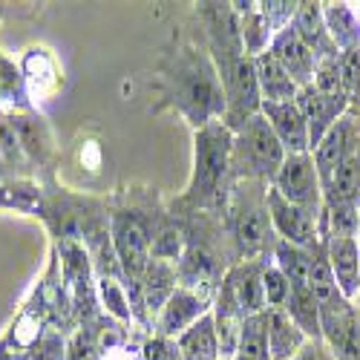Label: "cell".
<instances>
[{
    "label": "cell",
    "instance_id": "cell-1",
    "mask_svg": "<svg viewBox=\"0 0 360 360\" xmlns=\"http://www.w3.org/2000/svg\"><path fill=\"white\" fill-rule=\"evenodd\" d=\"M167 84L176 107L196 124V130L225 122V89L217 64L207 55L193 49L179 52L167 72Z\"/></svg>",
    "mask_w": 360,
    "mask_h": 360
},
{
    "label": "cell",
    "instance_id": "cell-2",
    "mask_svg": "<svg viewBox=\"0 0 360 360\" xmlns=\"http://www.w3.org/2000/svg\"><path fill=\"white\" fill-rule=\"evenodd\" d=\"M228 222L245 259H265L268 251H274L277 233L268 217V185L236 179L228 196Z\"/></svg>",
    "mask_w": 360,
    "mask_h": 360
},
{
    "label": "cell",
    "instance_id": "cell-3",
    "mask_svg": "<svg viewBox=\"0 0 360 360\" xmlns=\"http://www.w3.org/2000/svg\"><path fill=\"white\" fill-rule=\"evenodd\" d=\"M233 133L217 122L199 127L193 136V176L185 193V202L193 207H211L225 196V182L231 173Z\"/></svg>",
    "mask_w": 360,
    "mask_h": 360
},
{
    "label": "cell",
    "instance_id": "cell-4",
    "mask_svg": "<svg viewBox=\"0 0 360 360\" xmlns=\"http://www.w3.org/2000/svg\"><path fill=\"white\" fill-rule=\"evenodd\" d=\"M285 150L274 136L265 115L257 112L248 122L233 130V150H231V173L236 179H251V182L271 185L277 170L285 162Z\"/></svg>",
    "mask_w": 360,
    "mask_h": 360
},
{
    "label": "cell",
    "instance_id": "cell-5",
    "mask_svg": "<svg viewBox=\"0 0 360 360\" xmlns=\"http://www.w3.org/2000/svg\"><path fill=\"white\" fill-rule=\"evenodd\" d=\"M217 70H219V81L225 89V122L222 124L233 133L243 127L251 115H257L262 107L254 58H248L245 52L219 55Z\"/></svg>",
    "mask_w": 360,
    "mask_h": 360
},
{
    "label": "cell",
    "instance_id": "cell-6",
    "mask_svg": "<svg viewBox=\"0 0 360 360\" xmlns=\"http://www.w3.org/2000/svg\"><path fill=\"white\" fill-rule=\"evenodd\" d=\"M150 243H153V236H150L141 217L127 214V211L112 214L110 245H112V254L118 259V268H122V277L127 280V285L141 283L144 268L153 259L150 257Z\"/></svg>",
    "mask_w": 360,
    "mask_h": 360
},
{
    "label": "cell",
    "instance_id": "cell-7",
    "mask_svg": "<svg viewBox=\"0 0 360 360\" xmlns=\"http://www.w3.org/2000/svg\"><path fill=\"white\" fill-rule=\"evenodd\" d=\"M271 188L288 199L291 205L303 207L306 214L323 219V182L317 176V167H314V159L311 153H288L283 167L277 170Z\"/></svg>",
    "mask_w": 360,
    "mask_h": 360
},
{
    "label": "cell",
    "instance_id": "cell-8",
    "mask_svg": "<svg viewBox=\"0 0 360 360\" xmlns=\"http://www.w3.org/2000/svg\"><path fill=\"white\" fill-rule=\"evenodd\" d=\"M268 217H271V228L277 239H285V243L300 248H314L326 243L320 231V219L306 214L303 207L291 205L288 199H283L271 185H268Z\"/></svg>",
    "mask_w": 360,
    "mask_h": 360
},
{
    "label": "cell",
    "instance_id": "cell-9",
    "mask_svg": "<svg viewBox=\"0 0 360 360\" xmlns=\"http://www.w3.org/2000/svg\"><path fill=\"white\" fill-rule=\"evenodd\" d=\"M297 107L306 118V127H309V144L311 150L323 141V136L332 130L340 118L349 112V98L346 96H326L311 84L303 86L297 93Z\"/></svg>",
    "mask_w": 360,
    "mask_h": 360
},
{
    "label": "cell",
    "instance_id": "cell-10",
    "mask_svg": "<svg viewBox=\"0 0 360 360\" xmlns=\"http://www.w3.org/2000/svg\"><path fill=\"white\" fill-rule=\"evenodd\" d=\"M207 311H211V306H207V300L199 291H191V288L179 285L176 294L167 300L165 309L159 311V317L153 323V335L165 338V340H179Z\"/></svg>",
    "mask_w": 360,
    "mask_h": 360
},
{
    "label": "cell",
    "instance_id": "cell-11",
    "mask_svg": "<svg viewBox=\"0 0 360 360\" xmlns=\"http://www.w3.org/2000/svg\"><path fill=\"white\" fill-rule=\"evenodd\" d=\"M268 259H239L228 274L222 277V285L236 300V306L245 311V317L265 311V294H262V271Z\"/></svg>",
    "mask_w": 360,
    "mask_h": 360
},
{
    "label": "cell",
    "instance_id": "cell-12",
    "mask_svg": "<svg viewBox=\"0 0 360 360\" xmlns=\"http://www.w3.org/2000/svg\"><path fill=\"white\" fill-rule=\"evenodd\" d=\"M357 136H360V127H357V122H354V115L346 112L340 122L323 136V141L311 150V159H314V167H317V176H320L323 188L328 185V179L335 176V170H338V167L343 165V159L349 156V150H352V144L357 141Z\"/></svg>",
    "mask_w": 360,
    "mask_h": 360
},
{
    "label": "cell",
    "instance_id": "cell-13",
    "mask_svg": "<svg viewBox=\"0 0 360 360\" xmlns=\"http://www.w3.org/2000/svg\"><path fill=\"white\" fill-rule=\"evenodd\" d=\"M259 112L265 115V122L271 124V130L280 139L285 153H311L309 127H306V118L300 112L297 101H283V104L262 101Z\"/></svg>",
    "mask_w": 360,
    "mask_h": 360
},
{
    "label": "cell",
    "instance_id": "cell-14",
    "mask_svg": "<svg viewBox=\"0 0 360 360\" xmlns=\"http://www.w3.org/2000/svg\"><path fill=\"white\" fill-rule=\"evenodd\" d=\"M268 49L274 52V58L285 67V72L291 75V81H294L300 89L314 84L317 58H314V52L303 44V38L297 35V29H294V26H285L283 32H277Z\"/></svg>",
    "mask_w": 360,
    "mask_h": 360
},
{
    "label": "cell",
    "instance_id": "cell-15",
    "mask_svg": "<svg viewBox=\"0 0 360 360\" xmlns=\"http://www.w3.org/2000/svg\"><path fill=\"white\" fill-rule=\"evenodd\" d=\"M61 257H64V283H67V294H72V303H75V311L84 317H89V306H93V285H89V280H93V268H89V257L86 251L72 243V239H67V243L61 245Z\"/></svg>",
    "mask_w": 360,
    "mask_h": 360
},
{
    "label": "cell",
    "instance_id": "cell-16",
    "mask_svg": "<svg viewBox=\"0 0 360 360\" xmlns=\"http://www.w3.org/2000/svg\"><path fill=\"white\" fill-rule=\"evenodd\" d=\"M179 288V271L173 262L165 259H150V265L141 274V303H144V314L147 320L159 317V311L165 309V303L176 294Z\"/></svg>",
    "mask_w": 360,
    "mask_h": 360
},
{
    "label": "cell",
    "instance_id": "cell-17",
    "mask_svg": "<svg viewBox=\"0 0 360 360\" xmlns=\"http://www.w3.org/2000/svg\"><path fill=\"white\" fill-rule=\"evenodd\" d=\"M265 335L271 360H294L297 352L309 343L306 332L291 320L285 309H265Z\"/></svg>",
    "mask_w": 360,
    "mask_h": 360
},
{
    "label": "cell",
    "instance_id": "cell-18",
    "mask_svg": "<svg viewBox=\"0 0 360 360\" xmlns=\"http://www.w3.org/2000/svg\"><path fill=\"white\" fill-rule=\"evenodd\" d=\"M326 254L332 262V274L338 280V288L346 300H357L360 285V245L354 236L346 239H326Z\"/></svg>",
    "mask_w": 360,
    "mask_h": 360
},
{
    "label": "cell",
    "instance_id": "cell-19",
    "mask_svg": "<svg viewBox=\"0 0 360 360\" xmlns=\"http://www.w3.org/2000/svg\"><path fill=\"white\" fill-rule=\"evenodd\" d=\"M12 124H15V133L20 139L26 162L46 165L49 156H52V150H55L46 118L38 110H26V112H12Z\"/></svg>",
    "mask_w": 360,
    "mask_h": 360
},
{
    "label": "cell",
    "instance_id": "cell-20",
    "mask_svg": "<svg viewBox=\"0 0 360 360\" xmlns=\"http://www.w3.org/2000/svg\"><path fill=\"white\" fill-rule=\"evenodd\" d=\"M254 70H257V84H259V96L262 101L283 104V101H297L300 86L291 81L285 67L274 58L271 49H265L254 58Z\"/></svg>",
    "mask_w": 360,
    "mask_h": 360
},
{
    "label": "cell",
    "instance_id": "cell-21",
    "mask_svg": "<svg viewBox=\"0 0 360 360\" xmlns=\"http://www.w3.org/2000/svg\"><path fill=\"white\" fill-rule=\"evenodd\" d=\"M297 35L303 38V44L314 52L317 64L326 61V58H338V46L328 38V29H326V18H323V4H300L297 6V15H294V23Z\"/></svg>",
    "mask_w": 360,
    "mask_h": 360
},
{
    "label": "cell",
    "instance_id": "cell-22",
    "mask_svg": "<svg viewBox=\"0 0 360 360\" xmlns=\"http://www.w3.org/2000/svg\"><path fill=\"white\" fill-rule=\"evenodd\" d=\"M323 202L326 205H357L360 202V136L352 144L343 165L335 170V176L323 188Z\"/></svg>",
    "mask_w": 360,
    "mask_h": 360
},
{
    "label": "cell",
    "instance_id": "cell-23",
    "mask_svg": "<svg viewBox=\"0 0 360 360\" xmlns=\"http://www.w3.org/2000/svg\"><path fill=\"white\" fill-rule=\"evenodd\" d=\"M176 349H179V357L182 360H222L214 314L211 311L202 314L188 332L176 340Z\"/></svg>",
    "mask_w": 360,
    "mask_h": 360
},
{
    "label": "cell",
    "instance_id": "cell-24",
    "mask_svg": "<svg viewBox=\"0 0 360 360\" xmlns=\"http://www.w3.org/2000/svg\"><path fill=\"white\" fill-rule=\"evenodd\" d=\"M323 18H326L328 38H332L340 55L360 49V20L346 4H323Z\"/></svg>",
    "mask_w": 360,
    "mask_h": 360
},
{
    "label": "cell",
    "instance_id": "cell-25",
    "mask_svg": "<svg viewBox=\"0 0 360 360\" xmlns=\"http://www.w3.org/2000/svg\"><path fill=\"white\" fill-rule=\"evenodd\" d=\"M0 110H6V112L32 110V96H29L26 75L6 55H0Z\"/></svg>",
    "mask_w": 360,
    "mask_h": 360
},
{
    "label": "cell",
    "instance_id": "cell-26",
    "mask_svg": "<svg viewBox=\"0 0 360 360\" xmlns=\"http://www.w3.org/2000/svg\"><path fill=\"white\" fill-rule=\"evenodd\" d=\"M20 70L29 84V96H46L58 84V72H55V64L46 49H29Z\"/></svg>",
    "mask_w": 360,
    "mask_h": 360
},
{
    "label": "cell",
    "instance_id": "cell-27",
    "mask_svg": "<svg viewBox=\"0 0 360 360\" xmlns=\"http://www.w3.org/2000/svg\"><path fill=\"white\" fill-rule=\"evenodd\" d=\"M96 294L101 300V309L107 311V317H112L115 323H133V309H130L127 288L118 283L115 274H101L98 283H96Z\"/></svg>",
    "mask_w": 360,
    "mask_h": 360
},
{
    "label": "cell",
    "instance_id": "cell-28",
    "mask_svg": "<svg viewBox=\"0 0 360 360\" xmlns=\"http://www.w3.org/2000/svg\"><path fill=\"white\" fill-rule=\"evenodd\" d=\"M231 360H271L268 335H265V311L245 320L243 335H239V343H236V352Z\"/></svg>",
    "mask_w": 360,
    "mask_h": 360
},
{
    "label": "cell",
    "instance_id": "cell-29",
    "mask_svg": "<svg viewBox=\"0 0 360 360\" xmlns=\"http://www.w3.org/2000/svg\"><path fill=\"white\" fill-rule=\"evenodd\" d=\"M0 205L4 207H18V211H38L41 207V188L32 182H6L0 185Z\"/></svg>",
    "mask_w": 360,
    "mask_h": 360
},
{
    "label": "cell",
    "instance_id": "cell-30",
    "mask_svg": "<svg viewBox=\"0 0 360 360\" xmlns=\"http://www.w3.org/2000/svg\"><path fill=\"white\" fill-rule=\"evenodd\" d=\"M262 294H265V309H285L291 297V283L277 265L268 262L262 271Z\"/></svg>",
    "mask_w": 360,
    "mask_h": 360
},
{
    "label": "cell",
    "instance_id": "cell-31",
    "mask_svg": "<svg viewBox=\"0 0 360 360\" xmlns=\"http://www.w3.org/2000/svg\"><path fill=\"white\" fill-rule=\"evenodd\" d=\"M0 156H4V162H6L9 170L26 165L20 139H18L15 124H12V112H6V110H0Z\"/></svg>",
    "mask_w": 360,
    "mask_h": 360
},
{
    "label": "cell",
    "instance_id": "cell-32",
    "mask_svg": "<svg viewBox=\"0 0 360 360\" xmlns=\"http://www.w3.org/2000/svg\"><path fill=\"white\" fill-rule=\"evenodd\" d=\"M26 360H67V340L61 332L46 328V332L35 340V346L29 349Z\"/></svg>",
    "mask_w": 360,
    "mask_h": 360
},
{
    "label": "cell",
    "instance_id": "cell-33",
    "mask_svg": "<svg viewBox=\"0 0 360 360\" xmlns=\"http://www.w3.org/2000/svg\"><path fill=\"white\" fill-rule=\"evenodd\" d=\"M340 55L338 58H326V61L317 64V72H314V86L326 96H346L343 93V81H340ZM349 98V96H346Z\"/></svg>",
    "mask_w": 360,
    "mask_h": 360
},
{
    "label": "cell",
    "instance_id": "cell-34",
    "mask_svg": "<svg viewBox=\"0 0 360 360\" xmlns=\"http://www.w3.org/2000/svg\"><path fill=\"white\" fill-rule=\"evenodd\" d=\"M340 81H343V93L352 98L360 93V49L343 52L340 55Z\"/></svg>",
    "mask_w": 360,
    "mask_h": 360
},
{
    "label": "cell",
    "instance_id": "cell-35",
    "mask_svg": "<svg viewBox=\"0 0 360 360\" xmlns=\"http://www.w3.org/2000/svg\"><path fill=\"white\" fill-rule=\"evenodd\" d=\"M179 357V349H176V340H165V338H150L144 340L141 352H139V360H176Z\"/></svg>",
    "mask_w": 360,
    "mask_h": 360
},
{
    "label": "cell",
    "instance_id": "cell-36",
    "mask_svg": "<svg viewBox=\"0 0 360 360\" xmlns=\"http://www.w3.org/2000/svg\"><path fill=\"white\" fill-rule=\"evenodd\" d=\"M294 360H335V354H332V349H328L323 340H309L303 349L297 352Z\"/></svg>",
    "mask_w": 360,
    "mask_h": 360
},
{
    "label": "cell",
    "instance_id": "cell-37",
    "mask_svg": "<svg viewBox=\"0 0 360 360\" xmlns=\"http://www.w3.org/2000/svg\"><path fill=\"white\" fill-rule=\"evenodd\" d=\"M6 173H9V167H6L4 156H0V182H4V179H6Z\"/></svg>",
    "mask_w": 360,
    "mask_h": 360
},
{
    "label": "cell",
    "instance_id": "cell-38",
    "mask_svg": "<svg viewBox=\"0 0 360 360\" xmlns=\"http://www.w3.org/2000/svg\"><path fill=\"white\" fill-rule=\"evenodd\" d=\"M354 239H357V245H360V205H357V231H354Z\"/></svg>",
    "mask_w": 360,
    "mask_h": 360
},
{
    "label": "cell",
    "instance_id": "cell-39",
    "mask_svg": "<svg viewBox=\"0 0 360 360\" xmlns=\"http://www.w3.org/2000/svg\"><path fill=\"white\" fill-rule=\"evenodd\" d=\"M357 300H360V285H357ZM357 309H360V306H357Z\"/></svg>",
    "mask_w": 360,
    "mask_h": 360
},
{
    "label": "cell",
    "instance_id": "cell-40",
    "mask_svg": "<svg viewBox=\"0 0 360 360\" xmlns=\"http://www.w3.org/2000/svg\"><path fill=\"white\" fill-rule=\"evenodd\" d=\"M0 15H4V4H0Z\"/></svg>",
    "mask_w": 360,
    "mask_h": 360
}]
</instances>
